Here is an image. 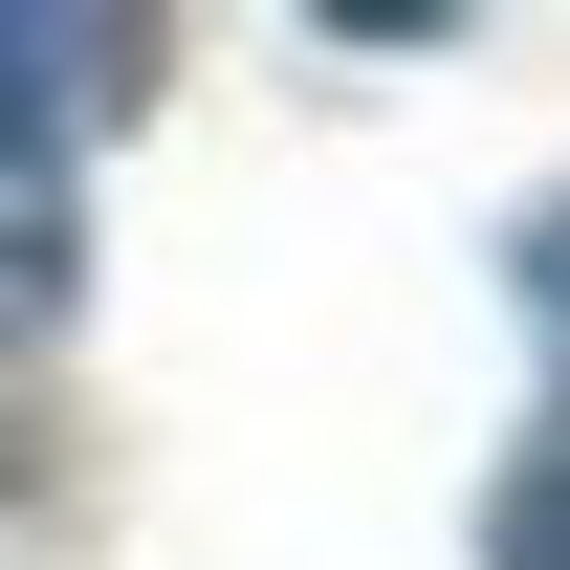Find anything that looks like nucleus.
Listing matches in <instances>:
<instances>
[{
    "label": "nucleus",
    "mask_w": 570,
    "mask_h": 570,
    "mask_svg": "<svg viewBox=\"0 0 570 570\" xmlns=\"http://www.w3.org/2000/svg\"><path fill=\"white\" fill-rule=\"evenodd\" d=\"M132 88H154V22H110V0H67V22L0 0V176H67Z\"/></svg>",
    "instance_id": "obj_1"
},
{
    "label": "nucleus",
    "mask_w": 570,
    "mask_h": 570,
    "mask_svg": "<svg viewBox=\"0 0 570 570\" xmlns=\"http://www.w3.org/2000/svg\"><path fill=\"white\" fill-rule=\"evenodd\" d=\"M483 549H504V570H570V417H549V439H527V483H504V504H483Z\"/></svg>",
    "instance_id": "obj_2"
},
{
    "label": "nucleus",
    "mask_w": 570,
    "mask_h": 570,
    "mask_svg": "<svg viewBox=\"0 0 570 570\" xmlns=\"http://www.w3.org/2000/svg\"><path fill=\"white\" fill-rule=\"evenodd\" d=\"M527 307H549V330H570V198L527 219Z\"/></svg>",
    "instance_id": "obj_3"
}]
</instances>
